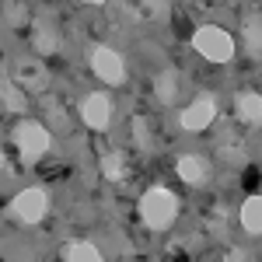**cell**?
I'll return each instance as SVG.
<instances>
[{
    "mask_svg": "<svg viewBox=\"0 0 262 262\" xmlns=\"http://www.w3.org/2000/svg\"><path fill=\"white\" fill-rule=\"evenodd\" d=\"M140 217L143 224L150 227V231H168L175 217H179V200H175V192L171 189H147L140 200Z\"/></svg>",
    "mask_w": 262,
    "mask_h": 262,
    "instance_id": "obj_1",
    "label": "cell"
},
{
    "mask_svg": "<svg viewBox=\"0 0 262 262\" xmlns=\"http://www.w3.org/2000/svg\"><path fill=\"white\" fill-rule=\"evenodd\" d=\"M192 46H196L200 56H206V60H213V63H231L234 60V39H231L224 28H217V25H203V28H196Z\"/></svg>",
    "mask_w": 262,
    "mask_h": 262,
    "instance_id": "obj_2",
    "label": "cell"
},
{
    "mask_svg": "<svg viewBox=\"0 0 262 262\" xmlns=\"http://www.w3.org/2000/svg\"><path fill=\"white\" fill-rule=\"evenodd\" d=\"M14 143H18L21 158L25 161H39L42 154L49 150V129L42 126V122H21L18 129H14Z\"/></svg>",
    "mask_w": 262,
    "mask_h": 262,
    "instance_id": "obj_3",
    "label": "cell"
},
{
    "mask_svg": "<svg viewBox=\"0 0 262 262\" xmlns=\"http://www.w3.org/2000/svg\"><path fill=\"white\" fill-rule=\"evenodd\" d=\"M91 70L98 74L105 84H122L126 81V63L116 49H108V46H95L91 49Z\"/></svg>",
    "mask_w": 262,
    "mask_h": 262,
    "instance_id": "obj_4",
    "label": "cell"
},
{
    "mask_svg": "<svg viewBox=\"0 0 262 262\" xmlns=\"http://www.w3.org/2000/svg\"><path fill=\"white\" fill-rule=\"evenodd\" d=\"M217 119V98L213 95H200V98L192 101L185 112H182V129H189V133H200V129H206L210 122Z\"/></svg>",
    "mask_w": 262,
    "mask_h": 262,
    "instance_id": "obj_5",
    "label": "cell"
},
{
    "mask_svg": "<svg viewBox=\"0 0 262 262\" xmlns=\"http://www.w3.org/2000/svg\"><path fill=\"white\" fill-rule=\"evenodd\" d=\"M14 213H18L25 224H39L42 217H46V210H49V196L42 192V189H25V192H18L14 196Z\"/></svg>",
    "mask_w": 262,
    "mask_h": 262,
    "instance_id": "obj_6",
    "label": "cell"
},
{
    "mask_svg": "<svg viewBox=\"0 0 262 262\" xmlns=\"http://www.w3.org/2000/svg\"><path fill=\"white\" fill-rule=\"evenodd\" d=\"M81 119L91 126V129H105L108 126V119H112V105H108V95H101V91H95V95H88L81 105Z\"/></svg>",
    "mask_w": 262,
    "mask_h": 262,
    "instance_id": "obj_7",
    "label": "cell"
},
{
    "mask_svg": "<svg viewBox=\"0 0 262 262\" xmlns=\"http://www.w3.org/2000/svg\"><path fill=\"white\" fill-rule=\"evenodd\" d=\"M175 171H179L182 182H189V185H203V182L210 179V161L200 158V154H185V158H179Z\"/></svg>",
    "mask_w": 262,
    "mask_h": 262,
    "instance_id": "obj_8",
    "label": "cell"
},
{
    "mask_svg": "<svg viewBox=\"0 0 262 262\" xmlns=\"http://www.w3.org/2000/svg\"><path fill=\"white\" fill-rule=\"evenodd\" d=\"M234 108H238V119L248 122V126H259L262 122V95L259 91H242Z\"/></svg>",
    "mask_w": 262,
    "mask_h": 262,
    "instance_id": "obj_9",
    "label": "cell"
},
{
    "mask_svg": "<svg viewBox=\"0 0 262 262\" xmlns=\"http://www.w3.org/2000/svg\"><path fill=\"white\" fill-rule=\"evenodd\" d=\"M14 74H18V81L25 84V88H32V91H42V88L49 84L46 70H42V63H35V60H18Z\"/></svg>",
    "mask_w": 262,
    "mask_h": 262,
    "instance_id": "obj_10",
    "label": "cell"
},
{
    "mask_svg": "<svg viewBox=\"0 0 262 262\" xmlns=\"http://www.w3.org/2000/svg\"><path fill=\"white\" fill-rule=\"evenodd\" d=\"M242 227L248 234H262V196H248L242 203Z\"/></svg>",
    "mask_w": 262,
    "mask_h": 262,
    "instance_id": "obj_11",
    "label": "cell"
},
{
    "mask_svg": "<svg viewBox=\"0 0 262 262\" xmlns=\"http://www.w3.org/2000/svg\"><path fill=\"white\" fill-rule=\"evenodd\" d=\"M154 95L161 105H171L175 95H179V74L175 70H161L158 77H154Z\"/></svg>",
    "mask_w": 262,
    "mask_h": 262,
    "instance_id": "obj_12",
    "label": "cell"
},
{
    "mask_svg": "<svg viewBox=\"0 0 262 262\" xmlns=\"http://www.w3.org/2000/svg\"><path fill=\"white\" fill-rule=\"evenodd\" d=\"M242 32H245V42H248V49L259 56L262 53V14H248L242 25Z\"/></svg>",
    "mask_w": 262,
    "mask_h": 262,
    "instance_id": "obj_13",
    "label": "cell"
},
{
    "mask_svg": "<svg viewBox=\"0 0 262 262\" xmlns=\"http://www.w3.org/2000/svg\"><path fill=\"white\" fill-rule=\"evenodd\" d=\"M35 49L39 53H56L60 49V35H56V28H49V25H35Z\"/></svg>",
    "mask_w": 262,
    "mask_h": 262,
    "instance_id": "obj_14",
    "label": "cell"
},
{
    "mask_svg": "<svg viewBox=\"0 0 262 262\" xmlns=\"http://www.w3.org/2000/svg\"><path fill=\"white\" fill-rule=\"evenodd\" d=\"M67 262H101V252L91 242H74L67 248Z\"/></svg>",
    "mask_w": 262,
    "mask_h": 262,
    "instance_id": "obj_15",
    "label": "cell"
},
{
    "mask_svg": "<svg viewBox=\"0 0 262 262\" xmlns=\"http://www.w3.org/2000/svg\"><path fill=\"white\" fill-rule=\"evenodd\" d=\"M101 175L108 182H122V154L119 150H108V154L101 158Z\"/></svg>",
    "mask_w": 262,
    "mask_h": 262,
    "instance_id": "obj_16",
    "label": "cell"
},
{
    "mask_svg": "<svg viewBox=\"0 0 262 262\" xmlns=\"http://www.w3.org/2000/svg\"><path fill=\"white\" fill-rule=\"evenodd\" d=\"M4 108L7 112H25V95L11 81H4Z\"/></svg>",
    "mask_w": 262,
    "mask_h": 262,
    "instance_id": "obj_17",
    "label": "cell"
},
{
    "mask_svg": "<svg viewBox=\"0 0 262 262\" xmlns=\"http://www.w3.org/2000/svg\"><path fill=\"white\" fill-rule=\"evenodd\" d=\"M133 137H137L140 150H150V137H147V122L143 119H133Z\"/></svg>",
    "mask_w": 262,
    "mask_h": 262,
    "instance_id": "obj_18",
    "label": "cell"
},
{
    "mask_svg": "<svg viewBox=\"0 0 262 262\" xmlns=\"http://www.w3.org/2000/svg\"><path fill=\"white\" fill-rule=\"evenodd\" d=\"M4 18H7V25H18V21L25 18V7H21V4H7V7H4Z\"/></svg>",
    "mask_w": 262,
    "mask_h": 262,
    "instance_id": "obj_19",
    "label": "cell"
},
{
    "mask_svg": "<svg viewBox=\"0 0 262 262\" xmlns=\"http://www.w3.org/2000/svg\"><path fill=\"white\" fill-rule=\"evenodd\" d=\"M227 262H248V252H245V248H234V252L227 255Z\"/></svg>",
    "mask_w": 262,
    "mask_h": 262,
    "instance_id": "obj_20",
    "label": "cell"
}]
</instances>
